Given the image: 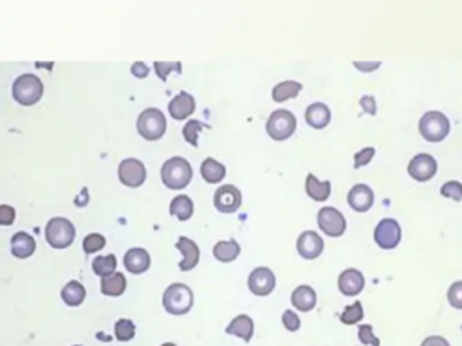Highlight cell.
<instances>
[{
  "mask_svg": "<svg viewBox=\"0 0 462 346\" xmlns=\"http://www.w3.org/2000/svg\"><path fill=\"white\" fill-rule=\"evenodd\" d=\"M201 175L208 184H219L222 179L226 177V166L219 161L212 159V157H208L201 164Z\"/></svg>",
  "mask_w": 462,
  "mask_h": 346,
  "instance_id": "cell-26",
  "label": "cell"
},
{
  "mask_svg": "<svg viewBox=\"0 0 462 346\" xmlns=\"http://www.w3.org/2000/svg\"><path fill=\"white\" fill-rule=\"evenodd\" d=\"M175 247L183 253V260H181L179 263L181 271L186 272L197 267L199 258H201V251H199V245L194 242V240L188 238V236H181V238L177 240V243H175Z\"/></svg>",
  "mask_w": 462,
  "mask_h": 346,
  "instance_id": "cell-17",
  "label": "cell"
},
{
  "mask_svg": "<svg viewBox=\"0 0 462 346\" xmlns=\"http://www.w3.org/2000/svg\"><path fill=\"white\" fill-rule=\"evenodd\" d=\"M300 92H302V83L294 80H288L277 85L273 89V92H271V96H273V101L283 103V101H288V99H294Z\"/></svg>",
  "mask_w": 462,
  "mask_h": 346,
  "instance_id": "cell-28",
  "label": "cell"
},
{
  "mask_svg": "<svg viewBox=\"0 0 462 346\" xmlns=\"http://www.w3.org/2000/svg\"><path fill=\"white\" fill-rule=\"evenodd\" d=\"M34 251H37V240L31 234L24 233V231H19V233L13 234V238H11V253H13V256L26 260V258L33 256Z\"/></svg>",
  "mask_w": 462,
  "mask_h": 346,
  "instance_id": "cell-22",
  "label": "cell"
},
{
  "mask_svg": "<svg viewBox=\"0 0 462 346\" xmlns=\"http://www.w3.org/2000/svg\"><path fill=\"white\" fill-rule=\"evenodd\" d=\"M437 173V161L434 155L417 154L408 164V175L417 183H428Z\"/></svg>",
  "mask_w": 462,
  "mask_h": 346,
  "instance_id": "cell-10",
  "label": "cell"
},
{
  "mask_svg": "<svg viewBox=\"0 0 462 346\" xmlns=\"http://www.w3.org/2000/svg\"><path fill=\"white\" fill-rule=\"evenodd\" d=\"M74 346H81V345H74Z\"/></svg>",
  "mask_w": 462,
  "mask_h": 346,
  "instance_id": "cell-49",
  "label": "cell"
},
{
  "mask_svg": "<svg viewBox=\"0 0 462 346\" xmlns=\"http://www.w3.org/2000/svg\"><path fill=\"white\" fill-rule=\"evenodd\" d=\"M421 346H452L448 343V339H444L441 336H430L426 337L425 341L421 343Z\"/></svg>",
  "mask_w": 462,
  "mask_h": 346,
  "instance_id": "cell-46",
  "label": "cell"
},
{
  "mask_svg": "<svg viewBox=\"0 0 462 346\" xmlns=\"http://www.w3.org/2000/svg\"><path fill=\"white\" fill-rule=\"evenodd\" d=\"M203 128H204L203 123L197 121V119H190V121L186 123L183 128V136H184V139H186V143L192 146H197L199 134H201Z\"/></svg>",
  "mask_w": 462,
  "mask_h": 346,
  "instance_id": "cell-36",
  "label": "cell"
},
{
  "mask_svg": "<svg viewBox=\"0 0 462 346\" xmlns=\"http://www.w3.org/2000/svg\"><path fill=\"white\" fill-rule=\"evenodd\" d=\"M253 332H255V323H253V319H251L250 316H245V314H241V316L233 318V321L226 327V334L241 337L242 341L245 343L251 341Z\"/></svg>",
  "mask_w": 462,
  "mask_h": 346,
  "instance_id": "cell-24",
  "label": "cell"
},
{
  "mask_svg": "<svg viewBox=\"0 0 462 346\" xmlns=\"http://www.w3.org/2000/svg\"><path fill=\"white\" fill-rule=\"evenodd\" d=\"M305 193L312 201L325 202L332 193V184L330 181H320L314 173H309L305 179Z\"/></svg>",
  "mask_w": 462,
  "mask_h": 346,
  "instance_id": "cell-23",
  "label": "cell"
},
{
  "mask_svg": "<svg viewBox=\"0 0 462 346\" xmlns=\"http://www.w3.org/2000/svg\"><path fill=\"white\" fill-rule=\"evenodd\" d=\"M86 287L81 285L80 281H69L63 289H61V300H63V303L69 305V307H78V305L83 303V300H86Z\"/></svg>",
  "mask_w": 462,
  "mask_h": 346,
  "instance_id": "cell-27",
  "label": "cell"
},
{
  "mask_svg": "<svg viewBox=\"0 0 462 346\" xmlns=\"http://www.w3.org/2000/svg\"><path fill=\"white\" fill-rule=\"evenodd\" d=\"M114 332H116V339L121 343H127L130 339H134L136 336V325L130 319H119L116 327H114Z\"/></svg>",
  "mask_w": 462,
  "mask_h": 346,
  "instance_id": "cell-33",
  "label": "cell"
},
{
  "mask_svg": "<svg viewBox=\"0 0 462 346\" xmlns=\"http://www.w3.org/2000/svg\"><path fill=\"white\" fill-rule=\"evenodd\" d=\"M241 254V245L237 242L235 238L230 240H221V242L215 243V247H213V256L217 258L219 262L222 263H230L233 260H237Z\"/></svg>",
  "mask_w": 462,
  "mask_h": 346,
  "instance_id": "cell-25",
  "label": "cell"
},
{
  "mask_svg": "<svg viewBox=\"0 0 462 346\" xmlns=\"http://www.w3.org/2000/svg\"><path fill=\"white\" fill-rule=\"evenodd\" d=\"M359 107H361V110H363L365 114H368V116H376V114H377L376 98H374V96H370V94H367V96H361V99H359Z\"/></svg>",
  "mask_w": 462,
  "mask_h": 346,
  "instance_id": "cell-42",
  "label": "cell"
},
{
  "mask_svg": "<svg viewBox=\"0 0 462 346\" xmlns=\"http://www.w3.org/2000/svg\"><path fill=\"white\" fill-rule=\"evenodd\" d=\"M317 222L320 231H323L327 236H332V238L343 236L345 231H347V218H345L340 210H336L332 206L321 207L318 211Z\"/></svg>",
  "mask_w": 462,
  "mask_h": 346,
  "instance_id": "cell-9",
  "label": "cell"
},
{
  "mask_svg": "<svg viewBox=\"0 0 462 346\" xmlns=\"http://www.w3.org/2000/svg\"><path fill=\"white\" fill-rule=\"evenodd\" d=\"M330 108L325 103H312L305 110V123L314 130H323L330 125Z\"/></svg>",
  "mask_w": 462,
  "mask_h": 346,
  "instance_id": "cell-20",
  "label": "cell"
},
{
  "mask_svg": "<svg viewBox=\"0 0 462 346\" xmlns=\"http://www.w3.org/2000/svg\"><path fill=\"white\" fill-rule=\"evenodd\" d=\"M74 225L71 220L63 218V216H54L46 225V240L54 249H67L74 242Z\"/></svg>",
  "mask_w": 462,
  "mask_h": 346,
  "instance_id": "cell-6",
  "label": "cell"
},
{
  "mask_svg": "<svg viewBox=\"0 0 462 346\" xmlns=\"http://www.w3.org/2000/svg\"><path fill=\"white\" fill-rule=\"evenodd\" d=\"M154 70H156V74L159 80L166 81L172 72H181V70H183V65H181V61H156V63H154Z\"/></svg>",
  "mask_w": 462,
  "mask_h": 346,
  "instance_id": "cell-34",
  "label": "cell"
},
{
  "mask_svg": "<svg viewBox=\"0 0 462 346\" xmlns=\"http://www.w3.org/2000/svg\"><path fill=\"white\" fill-rule=\"evenodd\" d=\"M376 157V148L374 146H367L363 150H359L354 154V168L359 170L367 166V164L372 163V159Z\"/></svg>",
  "mask_w": 462,
  "mask_h": 346,
  "instance_id": "cell-38",
  "label": "cell"
},
{
  "mask_svg": "<svg viewBox=\"0 0 462 346\" xmlns=\"http://www.w3.org/2000/svg\"><path fill=\"white\" fill-rule=\"evenodd\" d=\"M213 204L221 213H235L242 206L241 190L233 184H224V186L217 187V192L213 195Z\"/></svg>",
  "mask_w": 462,
  "mask_h": 346,
  "instance_id": "cell-12",
  "label": "cell"
},
{
  "mask_svg": "<svg viewBox=\"0 0 462 346\" xmlns=\"http://www.w3.org/2000/svg\"><path fill=\"white\" fill-rule=\"evenodd\" d=\"M163 307L172 316H184L194 307V292L184 283H172L163 294Z\"/></svg>",
  "mask_w": 462,
  "mask_h": 346,
  "instance_id": "cell-3",
  "label": "cell"
},
{
  "mask_svg": "<svg viewBox=\"0 0 462 346\" xmlns=\"http://www.w3.org/2000/svg\"><path fill=\"white\" fill-rule=\"evenodd\" d=\"M277 285V278L268 267H257L248 278V287L255 296H269Z\"/></svg>",
  "mask_w": 462,
  "mask_h": 346,
  "instance_id": "cell-13",
  "label": "cell"
},
{
  "mask_svg": "<svg viewBox=\"0 0 462 346\" xmlns=\"http://www.w3.org/2000/svg\"><path fill=\"white\" fill-rule=\"evenodd\" d=\"M363 305L361 301H354L349 307H345L343 312L340 314V321L343 325H358L363 319Z\"/></svg>",
  "mask_w": 462,
  "mask_h": 346,
  "instance_id": "cell-32",
  "label": "cell"
},
{
  "mask_svg": "<svg viewBox=\"0 0 462 346\" xmlns=\"http://www.w3.org/2000/svg\"><path fill=\"white\" fill-rule=\"evenodd\" d=\"M43 94V83L33 72H26L20 74L13 83V98L17 103L24 105V107H31L37 101L42 99Z\"/></svg>",
  "mask_w": 462,
  "mask_h": 346,
  "instance_id": "cell-2",
  "label": "cell"
},
{
  "mask_svg": "<svg viewBox=\"0 0 462 346\" xmlns=\"http://www.w3.org/2000/svg\"><path fill=\"white\" fill-rule=\"evenodd\" d=\"M170 213L179 220H188L194 215V202L188 195H177L170 204Z\"/></svg>",
  "mask_w": 462,
  "mask_h": 346,
  "instance_id": "cell-30",
  "label": "cell"
},
{
  "mask_svg": "<svg viewBox=\"0 0 462 346\" xmlns=\"http://www.w3.org/2000/svg\"><path fill=\"white\" fill-rule=\"evenodd\" d=\"M354 67L359 70V72H374L381 67V61H354Z\"/></svg>",
  "mask_w": 462,
  "mask_h": 346,
  "instance_id": "cell-44",
  "label": "cell"
},
{
  "mask_svg": "<svg viewBox=\"0 0 462 346\" xmlns=\"http://www.w3.org/2000/svg\"><path fill=\"white\" fill-rule=\"evenodd\" d=\"M282 325L288 332H298L300 327H302V321H300L297 312H292V310H285V312L282 314Z\"/></svg>",
  "mask_w": 462,
  "mask_h": 346,
  "instance_id": "cell-41",
  "label": "cell"
},
{
  "mask_svg": "<svg viewBox=\"0 0 462 346\" xmlns=\"http://www.w3.org/2000/svg\"><path fill=\"white\" fill-rule=\"evenodd\" d=\"M37 67H48V69H52V63H37Z\"/></svg>",
  "mask_w": 462,
  "mask_h": 346,
  "instance_id": "cell-47",
  "label": "cell"
},
{
  "mask_svg": "<svg viewBox=\"0 0 462 346\" xmlns=\"http://www.w3.org/2000/svg\"><path fill=\"white\" fill-rule=\"evenodd\" d=\"M446 298H448V303L452 305L453 309L462 310V281H455V283L450 285Z\"/></svg>",
  "mask_w": 462,
  "mask_h": 346,
  "instance_id": "cell-40",
  "label": "cell"
},
{
  "mask_svg": "<svg viewBox=\"0 0 462 346\" xmlns=\"http://www.w3.org/2000/svg\"><path fill=\"white\" fill-rule=\"evenodd\" d=\"M338 289H340L341 294L349 296V298L361 294V290L365 289L363 272L354 269V267L345 269L340 274V278H338Z\"/></svg>",
  "mask_w": 462,
  "mask_h": 346,
  "instance_id": "cell-16",
  "label": "cell"
},
{
  "mask_svg": "<svg viewBox=\"0 0 462 346\" xmlns=\"http://www.w3.org/2000/svg\"><path fill=\"white\" fill-rule=\"evenodd\" d=\"M297 116L291 110L285 108H279L269 116L268 123H265V130L268 136L274 141H285L297 132Z\"/></svg>",
  "mask_w": 462,
  "mask_h": 346,
  "instance_id": "cell-7",
  "label": "cell"
},
{
  "mask_svg": "<svg viewBox=\"0 0 462 346\" xmlns=\"http://www.w3.org/2000/svg\"><path fill=\"white\" fill-rule=\"evenodd\" d=\"M130 72H132V76H136V78H146L148 72H150V67L146 65V63H143V61H136V63H132Z\"/></svg>",
  "mask_w": 462,
  "mask_h": 346,
  "instance_id": "cell-45",
  "label": "cell"
},
{
  "mask_svg": "<svg viewBox=\"0 0 462 346\" xmlns=\"http://www.w3.org/2000/svg\"><path fill=\"white\" fill-rule=\"evenodd\" d=\"M192 177H194L192 164L184 157H172L161 168V181L170 190H183L188 186Z\"/></svg>",
  "mask_w": 462,
  "mask_h": 346,
  "instance_id": "cell-1",
  "label": "cell"
},
{
  "mask_svg": "<svg viewBox=\"0 0 462 346\" xmlns=\"http://www.w3.org/2000/svg\"><path fill=\"white\" fill-rule=\"evenodd\" d=\"M168 112L177 121L186 119L195 112V98L188 92H179L172 98L170 105H168Z\"/></svg>",
  "mask_w": 462,
  "mask_h": 346,
  "instance_id": "cell-19",
  "label": "cell"
},
{
  "mask_svg": "<svg viewBox=\"0 0 462 346\" xmlns=\"http://www.w3.org/2000/svg\"><path fill=\"white\" fill-rule=\"evenodd\" d=\"M323 238L317 231H303L297 240V251L303 260H317L323 253Z\"/></svg>",
  "mask_w": 462,
  "mask_h": 346,
  "instance_id": "cell-14",
  "label": "cell"
},
{
  "mask_svg": "<svg viewBox=\"0 0 462 346\" xmlns=\"http://www.w3.org/2000/svg\"><path fill=\"white\" fill-rule=\"evenodd\" d=\"M358 339L361 345L365 346H379L381 343H379V339L376 337V334H374V328L372 325H361L358 330Z\"/></svg>",
  "mask_w": 462,
  "mask_h": 346,
  "instance_id": "cell-39",
  "label": "cell"
},
{
  "mask_svg": "<svg viewBox=\"0 0 462 346\" xmlns=\"http://www.w3.org/2000/svg\"><path fill=\"white\" fill-rule=\"evenodd\" d=\"M118 177L127 187H139L146 181V168L139 159H123L118 166Z\"/></svg>",
  "mask_w": 462,
  "mask_h": 346,
  "instance_id": "cell-11",
  "label": "cell"
},
{
  "mask_svg": "<svg viewBox=\"0 0 462 346\" xmlns=\"http://www.w3.org/2000/svg\"><path fill=\"white\" fill-rule=\"evenodd\" d=\"M125 269L132 274H143L150 269V254L141 247L128 249L125 258H123Z\"/></svg>",
  "mask_w": 462,
  "mask_h": 346,
  "instance_id": "cell-18",
  "label": "cell"
},
{
  "mask_svg": "<svg viewBox=\"0 0 462 346\" xmlns=\"http://www.w3.org/2000/svg\"><path fill=\"white\" fill-rule=\"evenodd\" d=\"M318 296L317 290L312 289L311 285H300L292 290L291 294V303L292 307L300 312H311L314 307H317Z\"/></svg>",
  "mask_w": 462,
  "mask_h": 346,
  "instance_id": "cell-21",
  "label": "cell"
},
{
  "mask_svg": "<svg viewBox=\"0 0 462 346\" xmlns=\"http://www.w3.org/2000/svg\"><path fill=\"white\" fill-rule=\"evenodd\" d=\"M401 225L396 218H383L377 222L376 230H374V242H376L377 247L392 251L401 243Z\"/></svg>",
  "mask_w": 462,
  "mask_h": 346,
  "instance_id": "cell-8",
  "label": "cell"
},
{
  "mask_svg": "<svg viewBox=\"0 0 462 346\" xmlns=\"http://www.w3.org/2000/svg\"><path fill=\"white\" fill-rule=\"evenodd\" d=\"M161 346H177V345H174V343H165V345H161Z\"/></svg>",
  "mask_w": 462,
  "mask_h": 346,
  "instance_id": "cell-48",
  "label": "cell"
},
{
  "mask_svg": "<svg viewBox=\"0 0 462 346\" xmlns=\"http://www.w3.org/2000/svg\"><path fill=\"white\" fill-rule=\"evenodd\" d=\"M116 267H118V260L114 254H107V256H96L94 262H92V271L101 278H107L110 274L116 272Z\"/></svg>",
  "mask_w": 462,
  "mask_h": 346,
  "instance_id": "cell-31",
  "label": "cell"
},
{
  "mask_svg": "<svg viewBox=\"0 0 462 346\" xmlns=\"http://www.w3.org/2000/svg\"><path fill=\"white\" fill-rule=\"evenodd\" d=\"M441 195L444 199H452L455 202H462V183L459 181H448L441 186Z\"/></svg>",
  "mask_w": 462,
  "mask_h": 346,
  "instance_id": "cell-37",
  "label": "cell"
},
{
  "mask_svg": "<svg viewBox=\"0 0 462 346\" xmlns=\"http://www.w3.org/2000/svg\"><path fill=\"white\" fill-rule=\"evenodd\" d=\"M374 199H376L374 190L368 184H354L347 195L350 210H354L356 213H367L374 206Z\"/></svg>",
  "mask_w": 462,
  "mask_h": 346,
  "instance_id": "cell-15",
  "label": "cell"
},
{
  "mask_svg": "<svg viewBox=\"0 0 462 346\" xmlns=\"http://www.w3.org/2000/svg\"><path fill=\"white\" fill-rule=\"evenodd\" d=\"M166 116L159 108H146L137 117V132L146 141H157L165 136Z\"/></svg>",
  "mask_w": 462,
  "mask_h": 346,
  "instance_id": "cell-5",
  "label": "cell"
},
{
  "mask_svg": "<svg viewBox=\"0 0 462 346\" xmlns=\"http://www.w3.org/2000/svg\"><path fill=\"white\" fill-rule=\"evenodd\" d=\"M125 289H127V278L123 276L121 272H114L110 276L101 278V292L105 296L118 298L125 292Z\"/></svg>",
  "mask_w": 462,
  "mask_h": 346,
  "instance_id": "cell-29",
  "label": "cell"
},
{
  "mask_svg": "<svg viewBox=\"0 0 462 346\" xmlns=\"http://www.w3.org/2000/svg\"><path fill=\"white\" fill-rule=\"evenodd\" d=\"M419 134L428 143H441L450 134V119L439 110H428L419 119Z\"/></svg>",
  "mask_w": 462,
  "mask_h": 346,
  "instance_id": "cell-4",
  "label": "cell"
},
{
  "mask_svg": "<svg viewBox=\"0 0 462 346\" xmlns=\"http://www.w3.org/2000/svg\"><path fill=\"white\" fill-rule=\"evenodd\" d=\"M14 207L8 206V204H2L0 206V225H11L14 222Z\"/></svg>",
  "mask_w": 462,
  "mask_h": 346,
  "instance_id": "cell-43",
  "label": "cell"
},
{
  "mask_svg": "<svg viewBox=\"0 0 462 346\" xmlns=\"http://www.w3.org/2000/svg\"><path fill=\"white\" fill-rule=\"evenodd\" d=\"M105 245H107V240H105L103 234L99 233H90L83 238V251H86V254L98 253Z\"/></svg>",
  "mask_w": 462,
  "mask_h": 346,
  "instance_id": "cell-35",
  "label": "cell"
}]
</instances>
